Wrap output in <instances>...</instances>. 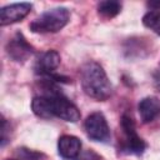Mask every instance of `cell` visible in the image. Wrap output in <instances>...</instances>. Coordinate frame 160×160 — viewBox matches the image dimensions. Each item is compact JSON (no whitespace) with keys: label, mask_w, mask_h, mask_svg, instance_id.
<instances>
[{"label":"cell","mask_w":160,"mask_h":160,"mask_svg":"<svg viewBox=\"0 0 160 160\" xmlns=\"http://www.w3.org/2000/svg\"><path fill=\"white\" fill-rule=\"evenodd\" d=\"M138 111L141 122H151L160 115V100L156 96H146L139 101Z\"/></svg>","instance_id":"10"},{"label":"cell","mask_w":160,"mask_h":160,"mask_svg":"<svg viewBox=\"0 0 160 160\" xmlns=\"http://www.w3.org/2000/svg\"><path fill=\"white\" fill-rule=\"evenodd\" d=\"M121 11V2L116 0L100 1L98 4V12L104 18H114Z\"/></svg>","instance_id":"11"},{"label":"cell","mask_w":160,"mask_h":160,"mask_svg":"<svg viewBox=\"0 0 160 160\" xmlns=\"http://www.w3.org/2000/svg\"><path fill=\"white\" fill-rule=\"evenodd\" d=\"M60 54L56 50H48L38 58L34 65V70L40 76H51L60 65Z\"/></svg>","instance_id":"8"},{"label":"cell","mask_w":160,"mask_h":160,"mask_svg":"<svg viewBox=\"0 0 160 160\" xmlns=\"http://www.w3.org/2000/svg\"><path fill=\"white\" fill-rule=\"evenodd\" d=\"M121 129L125 135V141L121 146L122 150H125V152L128 154H135V155L142 154L144 150L146 149V144L138 135L135 121L131 118V115H129L128 112H125L121 116Z\"/></svg>","instance_id":"4"},{"label":"cell","mask_w":160,"mask_h":160,"mask_svg":"<svg viewBox=\"0 0 160 160\" xmlns=\"http://www.w3.org/2000/svg\"><path fill=\"white\" fill-rule=\"evenodd\" d=\"M148 6H150L151 9H154L155 11H160V0H154V1H149Z\"/></svg>","instance_id":"15"},{"label":"cell","mask_w":160,"mask_h":160,"mask_svg":"<svg viewBox=\"0 0 160 160\" xmlns=\"http://www.w3.org/2000/svg\"><path fill=\"white\" fill-rule=\"evenodd\" d=\"M18 155L22 160H38L42 156V154H40L38 151H34V150H30V149H26V148H19L18 149Z\"/></svg>","instance_id":"13"},{"label":"cell","mask_w":160,"mask_h":160,"mask_svg":"<svg viewBox=\"0 0 160 160\" xmlns=\"http://www.w3.org/2000/svg\"><path fill=\"white\" fill-rule=\"evenodd\" d=\"M6 52L14 61L24 62L32 55L34 48L26 41L21 32H16L15 36L6 44Z\"/></svg>","instance_id":"6"},{"label":"cell","mask_w":160,"mask_h":160,"mask_svg":"<svg viewBox=\"0 0 160 160\" xmlns=\"http://www.w3.org/2000/svg\"><path fill=\"white\" fill-rule=\"evenodd\" d=\"M6 160H14V159H6Z\"/></svg>","instance_id":"16"},{"label":"cell","mask_w":160,"mask_h":160,"mask_svg":"<svg viewBox=\"0 0 160 160\" xmlns=\"http://www.w3.org/2000/svg\"><path fill=\"white\" fill-rule=\"evenodd\" d=\"M154 85L156 88V90L160 92V69H158L155 72H154Z\"/></svg>","instance_id":"14"},{"label":"cell","mask_w":160,"mask_h":160,"mask_svg":"<svg viewBox=\"0 0 160 160\" xmlns=\"http://www.w3.org/2000/svg\"><path fill=\"white\" fill-rule=\"evenodd\" d=\"M32 5L30 2H16L2 6L0 10V25H10L21 21L30 11Z\"/></svg>","instance_id":"7"},{"label":"cell","mask_w":160,"mask_h":160,"mask_svg":"<svg viewBox=\"0 0 160 160\" xmlns=\"http://www.w3.org/2000/svg\"><path fill=\"white\" fill-rule=\"evenodd\" d=\"M84 130L89 139L98 142H108L110 139V129L105 116L99 112H91L84 121Z\"/></svg>","instance_id":"5"},{"label":"cell","mask_w":160,"mask_h":160,"mask_svg":"<svg viewBox=\"0 0 160 160\" xmlns=\"http://www.w3.org/2000/svg\"><path fill=\"white\" fill-rule=\"evenodd\" d=\"M142 24L144 26H146L148 29H150L151 31H154L160 36V11H155V10L148 11L142 16Z\"/></svg>","instance_id":"12"},{"label":"cell","mask_w":160,"mask_h":160,"mask_svg":"<svg viewBox=\"0 0 160 160\" xmlns=\"http://www.w3.org/2000/svg\"><path fill=\"white\" fill-rule=\"evenodd\" d=\"M81 151V141L74 135H62L58 141V152L66 160H75Z\"/></svg>","instance_id":"9"},{"label":"cell","mask_w":160,"mask_h":160,"mask_svg":"<svg viewBox=\"0 0 160 160\" xmlns=\"http://www.w3.org/2000/svg\"><path fill=\"white\" fill-rule=\"evenodd\" d=\"M51 79L48 80L45 92L32 99L31 109L34 114L42 119H50L55 116L69 122L79 121L81 116L79 109L66 96H64L58 88L51 85Z\"/></svg>","instance_id":"1"},{"label":"cell","mask_w":160,"mask_h":160,"mask_svg":"<svg viewBox=\"0 0 160 160\" xmlns=\"http://www.w3.org/2000/svg\"><path fill=\"white\" fill-rule=\"evenodd\" d=\"M80 82L84 92L98 101H105L112 92L111 82L102 69L95 61H89L80 70Z\"/></svg>","instance_id":"2"},{"label":"cell","mask_w":160,"mask_h":160,"mask_svg":"<svg viewBox=\"0 0 160 160\" xmlns=\"http://www.w3.org/2000/svg\"><path fill=\"white\" fill-rule=\"evenodd\" d=\"M70 20V11L66 8H54L46 10L40 16H38L31 24L30 30L32 32H58Z\"/></svg>","instance_id":"3"}]
</instances>
